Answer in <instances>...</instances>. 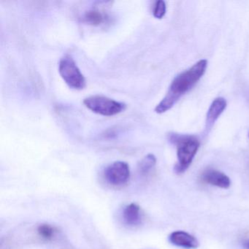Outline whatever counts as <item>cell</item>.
Instances as JSON below:
<instances>
[{
    "label": "cell",
    "mask_w": 249,
    "mask_h": 249,
    "mask_svg": "<svg viewBox=\"0 0 249 249\" xmlns=\"http://www.w3.org/2000/svg\"><path fill=\"white\" fill-rule=\"evenodd\" d=\"M84 104L94 113L104 116H115L126 109L124 103L100 95L91 96L84 99Z\"/></svg>",
    "instance_id": "obj_3"
},
{
    "label": "cell",
    "mask_w": 249,
    "mask_h": 249,
    "mask_svg": "<svg viewBox=\"0 0 249 249\" xmlns=\"http://www.w3.org/2000/svg\"><path fill=\"white\" fill-rule=\"evenodd\" d=\"M39 236L46 240H51L56 235V230L49 224H40L37 228Z\"/></svg>",
    "instance_id": "obj_12"
},
{
    "label": "cell",
    "mask_w": 249,
    "mask_h": 249,
    "mask_svg": "<svg viewBox=\"0 0 249 249\" xmlns=\"http://www.w3.org/2000/svg\"><path fill=\"white\" fill-rule=\"evenodd\" d=\"M166 10H167V6H166L165 2L163 0H159L154 5L153 15L156 18L161 19L165 15Z\"/></svg>",
    "instance_id": "obj_13"
},
{
    "label": "cell",
    "mask_w": 249,
    "mask_h": 249,
    "mask_svg": "<svg viewBox=\"0 0 249 249\" xmlns=\"http://www.w3.org/2000/svg\"><path fill=\"white\" fill-rule=\"evenodd\" d=\"M169 240L172 244L178 247L187 249H197L199 241L196 237L185 231H175L169 236Z\"/></svg>",
    "instance_id": "obj_7"
},
{
    "label": "cell",
    "mask_w": 249,
    "mask_h": 249,
    "mask_svg": "<svg viewBox=\"0 0 249 249\" xmlns=\"http://www.w3.org/2000/svg\"><path fill=\"white\" fill-rule=\"evenodd\" d=\"M227 107V101L223 97H218L213 101L208 110L205 123V130L208 132L213 126L217 119Z\"/></svg>",
    "instance_id": "obj_8"
},
{
    "label": "cell",
    "mask_w": 249,
    "mask_h": 249,
    "mask_svg": "<svg viewBox=\"0 0 249 249\" xmlns=\"http://www.w3.org/2000/svg\"><path fill=\"white\" fill-rule=\"evenodd\" d=\"M200 179L203 183L221 189H229L231 186L230 178L222 172L214 169H207L204 170L201 174Z\"/></svg>",
    "instance_id": "obj_6"
},
{
    "label": "cell",
    "mask_w": 249,
    "mask_h": 249,
    "mask_svg": "<svg viewBox=\"0 0 249 249\" xmlns=\"http://www.w3.org/2000/svg\"></svg>",
    "instance_id": "obj_15"
},
{
    "label": "cell",
    "mask_w": 249,
    "mask_h": 249,
    "mask_svg": "<svg viewBox=\"0 0 249 249\" xmlns=\"http://www.w3.org/2000/svg\"><path fill=\"white\" fill-rule=\"evenodd\" d=\"M157 164V158L154 154H148L145 156L138 166L139 173L142 176L148 175L155 167Z\"/></svg>",
    "instance_id": "obj_11"
},
{
    "label": "cell",
    "mask_w": 249,
    "mask_h": 249,
    "mask_svg": "<svg viewBox=\"0 0 249 249\" xmlns=\"http://www.w3.org/2000/svg\"><path fill=\"white\" fill-rule=\"evenodd\" d=\"M84 21L91 25L98 26L106 21V15L97 9L90 10L85 13Z\"/></svg>",
    "instance_id": "obj_10"
},
{
    "label": "cell",
    "mask_w": 249,
    "mask_h": 249,
    "mask_svg": "<svg viewBox=\"0 0 249 249\" xmlns=\"http://www.w3.org/2000/svg\"><path fill=\"white\" fill-rule=\"evenodd\" d=\"M167 138L177 148L178 162L175 166V172L177 174H182L192 164L200 146V141L195 135H181L174 132L169 134Z\"/></svg>",
    "instance_id": "obj_2"
},
{
    "label": "cell",
    "mask_w": 249,
    "mask_h": 249,
    "mask_svg": "<svg viewBox=\"0 0 249 249\" xmlns=\"http://www.w3.org/2000/svg\"><path fill=\"white\" fill-rule=\"evenodd\" d=\"M242 246L244 249H249V238L243 240L242 243Z\"/></svg>",
    "instance_id": "obj_14"
},
{
    "label": "cell",
    "mask_w": 249,
    "mask_h": 249,
    "mask_svg": "<svg viewBox=\"0 0 249 249\" xmlns=\"http://www.w3.org/2000/svg\"><path fill=\"white\" fill-rule=\"evenodd\" d=\"M59 72L62 79L73 89L81 90L85 88V77L77 66L74 59L70 55H65L59 61Z\"/></svg>",
    "instance_id": "obj_4"
},
{
    "label": "cell",
    "mask_w": 249,
    "mask_h": 249,
    "mask_svg": "<svg viewBox=\"0 0 249 249\" xmlns=\"http://www.w3.org/2000/svg\"><path fill=\"white\" fill-rule=\"evenodd\" d=\"M207 67L208 61L201 59L192 68L177 75L172 81L165 97L155 107L156 113L161 114L170 110L182 96L197 84L205 74Z\"/></svg>",
    "instance_id": "obj_1"
},
{
    "label": "cell",
    "mask_w": 249,
    "mask_h": 249,
    "mask_svg": "<svg viewBox=\"0 0 249 249\" xmlns=\"http://www.w3.org/2000/svg\"><path fill=\"white\" fill-rule=\"evenodd\" d=\"M123 220L129 226H137L142 220L141 208L137 204L131 203L123 211Z\"/></svg>",
    "instance_id": "obj_9"
},
{
    "label": "cell",
    "mask_w": 249,
    "mask_h": 249,
    "mask_svg": "<svg viewBox=\"0 0 249 249\" xmlns=\"http://www.w3.org/2000/svg\"><path fill=\"white\" fill-rule=\"evenodd\" d=\"M104 176L107 183L113 186L126 184L130 178L129 166L124 161H115L106 167Z\"/></svg>",
    "instance_id": "obj_5"
}]
</instances>
